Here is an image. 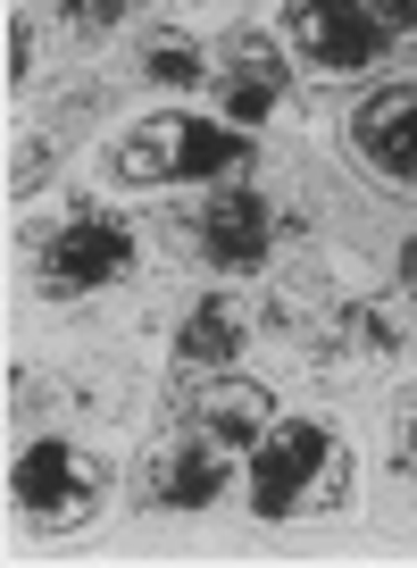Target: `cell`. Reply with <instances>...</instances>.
<instances>
[{
  "label": "cell",
  "instance_id": "cell-1",
  "mask_svg": "<svg viewBox=\"0 0 417 568\" xmlns=\"http://www.w3.org/2000/svg\"><path fill=\"white\" fill-rule=\"evenodd\" d=\"M350 501V460L317 418H284L251 452V510L260 518H326Z\"/></svg>",
  "mask_w": 417,
  "mask_h": 568
},
{
  "label": "cell",
  "instance_id": "cell-2",
  "mask_svg": "<svg viewBox=\"0 0 417 568\" xmlns=\"http://www.w3.org/2000/svg\"><path fill=\"white\" fill-rule=\"evenodd\" d=\"M243 160H251V134H234L217 118H151L109 151L118 184H217Z\"/></svg>",
  "mask_w": 417,
  "mask_h": 568
},
{
  "label": "cell",
  "instance_id": "cell-3",
  "mask_svg": "<svg viewBox=\"0 0 417 568\" xmlns=\"http://www.w3.org/2000/svg\"><path fill=\"white\" fill-rule=\"evenodd\" d=\"M9 494H18V510L34 518L42 535H68L109 501V468L92 460L84 444H34L9 468Z\"/></svg>",
  "mask_w": 417,
  "mask_h": 568
},
{
  "label": "cell",
  "instance_id": "cell-4",
  "mask_svg": "<svg viewBox=\"0 0 417 568\" xmlns=\"http://www.w3.org/2000/svg\"><path fill=\"white\" fill-rule=\"evenodd\" d=\"M134 267V226L109 210H75L42 234V284L51 293H92V284H118Z\"/></svg>",
  "mask_w": 417,
  "mask_h": 568
},
{
  "label": "cell",
  "instance_id": "cell-5",
  "mask_svg": "<svg viewBox=\"0 0 417 568\" xmlns=\"http://www.w3.org/2000/svg\"><path fill=\"white\" fill-rule=\"evenodd\" d=\"M284 42L326 75H359V68H376L384 26L367 18V0H293L284 9Z\"/></svg>",
  "mask_w": 417,
  "mask_h": 568
},
{
  "label": "cell",
  "instance_id": "cell-6",
  "mask_svg": "<svg viewBox=\"0 0 417 568\" xmlns=\"http://www.w3.org/2000/svg\"><path fill=\"white\" fill-rule=\"evenodd\" d=\"M208 84H217V109H226V125H267L284 101H293L284 51H276L267 34H234L226 51L208 59Z\"/></svg>",
  "mask_w": 417,
  "mask_h": 568
},
{
  "label": "cell",
  "instance_id": "cell-7",
  "mask_svg": "<svg viewBox=\"0 0 417 568\" xmlns=\"http://www.w3.org/2000/svg\"><path fill=\"white\" fill-rule=\"evenodd\" d=\"M175 426L243 452V444H260L267 426H276V402H267V385H251V376H217V385H184L175 393Z\"/></svg>",
  "mask_w": 417,
  "mask_h": 568
},
{
  "label": "cell",
  "instance_id": "cell-8",
  "mask_svg": "<svg viewBox=\"0 0 417 568\" xmlns=\"http://www.w3.org/2000/svg\"><path fill=\"white\" fill-rule=\"evenodd\" d=\"M142 510H208V501L226 494V444H208V435H184V444L151 452L134 477Z\"/></svg>",
  "mask_w": 417,
  "mask_h": 568
},
{
  "label": "cell",
  "instance_id": "cell-9",
  "mask_svg": "<svg viewBox=\"0 0 417 568\" xmlns=\"http://www.w3.org/2000/svg\"><path fill=\"white\" fill-rule=\"evenodd\" d=\"M350 151L367 168H384L393 184H417V84H384L350 118Z\"/></svg>",
  "mask_w": 417,
  "mask_h": 568
},
{
  "label": "cell",
  "instance_id": "cell-10",
  "mask_svg": "<svg viewBox=\"0 0 417 568\" xmlns=\"http://www.w3.org/2000/svg\"><path fill=\"white\" fill-rule=\"evenodd\" d=\"M201 251L217 267H260L267 251H276V210H267V193L234 184V193L201 201Z\"/></svg>",
  "mask_w": 417,
  "mask_h": 568
},
{
  "label": "cell",
  "instance_id": "cell-11",
  "mask_svg": "<svg viewBox=\"0 0 417 568\" xmlns=\"http://www.w3.org/2000/svg\"><path fill=\"white\" fill-rule=\"evenodd\" d=\"M234 352H243V310L217 302V293H208V302H192V318H184V359H192V368H226Z\"/></svg>",
  "mask_w": 417,
  "mask_h": 568
},
{
  "label": "cell",
  "instance_id": "cell-12",
  "mask_svg": "<svg viewBox=\"0 0 417 568\" xmlns=\"http://www.w3.org/2000/svg\"><path fill=\"white\" fill-rule=\"evenodd\" d=\"M142 75H151V84H201L208 59H201V42H184V34H151L142 42Z\"/></svg>",
  "mask_w": 417,
  "mask_h": 568
},
{
  "label": "cell",
  "instance_id": "cell-13",
  "mask_svg": "<svg viewBox=\"0 0 417 568\" xmlns=\"http://www.w3.org/2000/svg\"><path fill=\"white\" fill-rule=\"evenodd\" d=\"M125 9H134V0H59V18H68L75 34H109Z\"/></svg>",
  "mask_w": 417,
  "mask_h": 568
},
{
  "label": "cell",
  "instance_id": "cell-14",
  "mask_svg": "<svg viewBox=\"0 0 417 568\" xmlns=\"http://www.w3.org/2000/svg\"><path fill=\"white\" fill-rule=\"evenodd\" d=\"M367 18H376L384 34H417V0H367Z\"/></svg>",
  "mask_w": 417,
  "mask_h": 568
},
{
  "label": "cell",
  "instance_id": "cell-15",
  "mask_svg": "<svg viewBox=\"0 0 417 568\" xmlns=\"http://www.w3.org/2000/svg\"><path fill=\"white\" fill-rule=\"evenodd\" d=\"M26 59H34V34H26V26L9 18V84H18V75H26Z\"/></svg>",
  "mask_w": 417,
  "mask_h": 568
},
{
  "label": "cell",
  "instance_id": "cell-16",
  "mask_svg": "<svg viewBox=\"0 0 417 568\" xmlns=\"http://www.w3.org/2000/svg\"><path fill=\"white\" fill-rule=\"evenodd\" d=\"M400 460L417 468V418H400Z\"/></svg>",
  "mask_w": 417,
  "mask_h": 568
},
{
  "label": "cell",
  "instance_id": "cell-17",
  "mask_svg": "<svg viewBox=\"0 0 417 568\" xmlns=\"http://www.w3.org/2000/svg\"><path fill=\"white\" fill-rule=\"evenodd\" d=\"M400 267H409V276H417V234H409V251H400Z\"/></svg>",
  "mask_w": 417,
  "mask_h": 568
}]
</instances>
